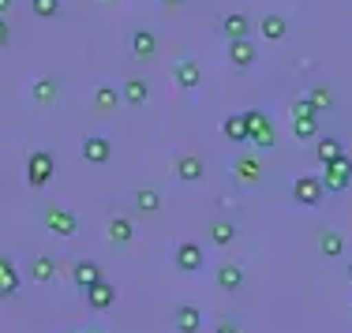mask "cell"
Returning <instances> with one entry per match:
<instances>
[{
    "label": "cell",
    "mask_w": 352,
    "mask_h": 333,
    "mask_svg": "<svg viewBox=\"0 0 352 333\" xmlns=\"http://www.w3.org/2000/svg\"><path fill=\"white\" fill-rule=\"evenodd\" d=\"M15 292H19V273H15L12 259H4V255H0V296L12 299Z\"/></svg>",
    "instance_id": "obj_16"
},
{
    "label": "cell",
    "mask_w": 352,
    "mask_h": 333,
    "mask_svg": "<svg viewBox=\"0 0 352 333\" xmlns=\"http://www.w3.org/2000/svg\"><path fill=\"white\" fill-rule=\"evenodd\" d=\"M45 229L53 232V236H75V229H79V221H75L72 210H64V206H49L45 210Z\"/></svg>",
    "instance_id": "obj_5"
},
{
    "label": "cell",
    "mask_w": 352,
    "mask_h": 333,
    "mask_svg": "<svg viewBox=\"0 0 352 333\" xmlns=\"http://www.w3.org/2000/svg\"><path fill=\"white\" fill-rule=\"evenodd\" d=\"M236 176L248 180V184H258V176H263V165H258L255 157H240V161H236Z\"/></svg>",
    "instance_id": "obj_29"
},
{
    "label": "cell",
    "mask_w": 352,
    "mask_h": 333,
    "mask_svg": "<svg viewBox=\"0 0 352 333\" xmlns=\"http://www.w3.org/2000/svg\"><path fill=\"white\" fill-rule=\"evenodd\" d=\"M341 154H345V150H341V139H318V143H315V157H318L322 165L338 161Z\"/></svg>",
    "instance_id": "obj_27"
},
{
    "label": "cell",
    "mask_w": 352,
    "mask_h": 333,
    "mask_svg": "<svg viewBox=\"0 0 352 333\" xmlns=\"http://www.w3.org/2000/svg\"><path fill=\"white\" fill-rule=\"evenodd\" d=\"M173 322H176V333H199L203 330V311L195 303H180L173 311Z\"/></svg>",
    "instance_id": "obj_8"
},
{
    "label": "cell",
    "mask_w": 352,
    "mask_h": 333,
    "mask_svg": "<svg viewBox=\"0 0 352 333\" xmlns=\"http://www.w3.org/2000/svg\"><path fill=\"white\" fill-rule=\"evenodd\" d=\"M236 236H240V229H236L232 221H214V225H210V244H217V247L236 244Z\"/></svg>",
    "instance_id": "obj_21"
},
{
    "label": "cell",
    "mask_w": 352,
    "mask_h": 333,
    "mask_svg": "<svg viewBox=\"0 0 352 333\" xmlns=\"http://www.w3.org/2000/svg\"><path fill=\"white\" fill-rule=\"evenodd\" d=\"M30 12H34L38 19H53V15L60 12V0H30Z\"/></svg>",
    "instance_id": "obj_30"
},
{
    "label": "cell",
    "mask_w": 352,
    "mask_h": 333,
    "mask_svg": "<svg viewBox=\"0 0 352 333\" xmlns=\"http://www.w3.org/2000/svg\"><path fill=\"white\" fill-rule=\"evenodd\" d=\"M30 97H34V105H53L56 97H60V87H56V79H38L34 82V90H30Z\"/></svg>",
    "instance_id": "obj_19"
},
{
    "label": "cell",
    "mask_w": 352,
    "mask_h": 333,
    "mask_svg": "<svg viewBox=\"0 0 352 333\" xmlns=\"http://www.w3.org/2000/svg\"><path fill=\"white\" fill-rule=\"evenodd\" d=\"M109 240H113V244H131V240H135V225L128 218H113L109 221Z\"/></svg>",
    "instance_id": "obj_25"
},
{
    "label": "cell",
    "mask_w": 352,
    "mask_h": 333,
    "mask_svg": "<svg viewBox=\"0 0 352 333\" xmlns=\"http://www.w3.org/2000/svg\"><path fill=\"white\" fill-rule=\"evenodd\" d=\"M27 273H30V281H34V285H49V281L56 277V259H53V255H34Z\"/></svg>",
    "instance_id": "obj_10"
},
{
    "label": "cell",
    "mask_w": 352,
    "mask_h": 333,
    "mask_svg": "<svg viewBox=\"0 0 352 333\" xmlns=\"http://www.w3.org/2000/svg\"><path fill=\"white\" fill-rule=\"evenodd\" d=\"M72 277H75V285H79V288H90V285H98V281H102V270H98V262L79 259V262L72 266Z\"/></svg>",
    "instance_id": "obj_13"
},
{
    "label": "cell",
    "mask_w": 352,
    "mask_h": 333,
    "mask_svg": "<svg viewBox=\"0 0 352 333\" xmlns=\"http://www.w3.org/2000/svg\"><path fill=\"white\" fill-rule=\"evenodd\" d=\"M248 30H251V23L244 19V15H225V19H221V34L229 38V41L248 38Z\"/></svg>",
    "instance_id": "obj_23"
},
{
    "label": "cell",
    "mask_w": 352,
    "mask_h": 333,
    "mask_svg": "<svg viewBox=\"0 0 352 333\" xmlns=\"http://www.w3.org/2000/svg\"><path fill=\"white\" fill-rule=\"evenodd\" d=\"M214 333H240V326H236V322H217Z\"/></svg>",
    "instance_id": "obj_36"
},
{
    "label": "cell",
    "mask_w": 352,
    "mask_h": 333,
    "mask_svg": "<svg viewBox=\"0 0 352 333\" xmlns=\"http://www.w3.org/2000/svg\"><path fill=\"white\" fill-rule=\"evenodd\" d=\"M349 281H352V262H349Z\"/></svg>",
    "instance_id": "obj_39"
},
{
    "label": "cell",
    "mask_w": 352,
    "mask_h": 333,
    "mask_svg": "<svg viewBox=\"0 0 352 333\" xmlns=\"http://www.w3.org/2000/svg\"><path fill=\"white\" fill-rule=\"evenodd\" d=\"M214 281H217V288H225V292H236V288L244 285V270H240L236 262H221L217 273H214Z\"/></svg>",
    "instance_id": "obj_12"
},
{
    "label": "cell",
    "mask_w": 352,
    "mask_h": 333,
    "mask_svg": "<svg viewBox=\"0 0 352 333\" xmlns=\"http://www.w3.org/2000/svg\"><path fill=\"white\" fill-rule=\"evenodd\" d=\"M102 4H113V0H102Z\"/></svg>",
    "instance_id": "obj_41"
},
{
    "label": "cell",
    "mask_w": 352,
    "mask_h": 333,
    "mask_svg": "<svg viewBox=\"0 0 352 333\" xmlns=\"http://www.w3.org/2000/svg\"><path fill=\"white\" fill-rule=\"evenodd\" d=\"M221 135L229 139V143H236V146L240 143H251V135H248V128H244V116H236V113L221 120Z\"/></svg>",
    "instance_id": "obj_17"
},
{
    "label": "cell",
    "mask_w": 352,
    "mask_h": 333,
    "mask_svg": "<svg viewBox=\"0 0 352 333\" xmlns=\"http://www.w3.org/2000/svg\"><path fill=\"white\" fill-rule=\"evenodd\" d=\"M173 262H176V270H184V273H199L206 266V251L195 244V240H184V244H176Z\"/></svg>",
    "instance_id": "obj_2"
},
{
    "label": "cell",
    "mask_w": 352,
    "mask_h": 333,
    "mask_svg": "<svg viewBox=\"0 0 352 333\" xmlns=\"http://www.w3.org/2000/svg\"><path fill=\"white\" fill-rule=\"evenodd\" d=\"M12 4H15V0H0V15H8V12H12Z\"/></svg>",
    "instance_id": "obj_37"
},
{
    "label": "cell",
    "mask_w": 352,
    "mask_h": 333,
    "mask_svg": "<svg viewBox=\"0 0 352 333\" xmlns=\"http://www.w3.org/2000/svg\"><path fill=\"white\" fill-rule=\"evenodd\" d=\"M154 49H157V38L150 34V30H135V34H131V53H135L139 60L154 56Z\"/></svg>",
    "instance_id": "obj_24"
},
{
    "label": "cell",
    "mask_w": 352,
    "mask_h": 333,
    "mask_svg": "<svg viewBox=\"0 0 352 333\" xmlns=\"http://www.w3.org/2000/svg\"><path fill=\"white\" fill-rule=\"evenodd\" d=\"M87 292V307L90 311H109V307L116 303V285H109V281H98V285H90V288H82Z\"/></svg>",
    "instance_id": "obj_6"
},
{
    "label": "cell",
    "mask_w": 352,
    "mask_h": 333,
    "mask_svg": "<svg viewBox=\"0 0 352 333\" xmlns=\"http://www.w3.org/2000/svg\"><path fill=\"white\" fill-rule=\"evenodd\" d=\"M87 333H102V330H87Z\"/></svg>",
    "instance_id": "obj_40"
},
{
    "label": "cell",
    "mask_w": 352,
    "mask_h": 333,
    "mask_svg": "<svg viewBox=\"0 0 352 333\" xmlns=\"http://www.w3.org/2000/svg\"><path fill=\"white\" fill-rule=\"evenodd\" d=\"M53 172H56V157L49 150H34L27 157V184L30 187H45L53 180Z\"/></svg>",
    "instance_id": "obj_1"
},
{
    "label": "cell",
    "mask_w": 352,
    "mask_h": 333,
    "mask_svg": "<svg viewBox=\"0 0 352 333\" xmlns=\"http://www.w3.org/2000/svg\"><path fill=\"white\" fill-rule=\"evenodd\" d=\"M318 247H322L326 259H341V255H345V236H341V232H333V229H326L322 240H318Z\"/></svg>",
    "instance_id": "obj_22"
},
{
    "label": "cell",
    "mask_w": 352,
    "mask_h": 333,
    "mask_svg": "<svg viewBox=\"0 0 352 333\" xmlns=\"http://www.w3.org/2000/svg\"><path fill=\"white\" fill-rule=\"evenodd\" d=\"M352 184V157L341 154L338 161L326 165V176H322V187L326 191H345Z\"/></svg>",
    "instance_id": "obj_4"
},
{
    "label": "cell",
    "mask_w": 352,
    "mask_h": 333,
    "mask_svg": "<svg viewBox=\"0 0 352 333\" xmlns=\"http://www.w3.org/2000/svg\"><path fill=\"white\" fill-rule=\"evenodd\" d=\"M120 97L131 105V109H139V105H146V97H150V87H146V79H128L120 87Z\"/></svg>",
    "instance_id": "obj_15"
},
{
    "label": "cell",
    "mask_w": 352,
    "mask_h": 333,
    "mask_svg": "<svg viewBox=\"0 0 352 333\" xmlns=\"http://www.w3.org/2000/svg\"><path fill=\"white\" fill-rule=\"evenodd\" d=\"M120 102L124 97H120V90H116L113 82H102V87L94 90V109H102V113H113Z\"/></svg>",
    "instance_id": "obj_18"
},
{
    "label": "cell",
    "mask_w": 352,
    "mask_h": 333,
    "mask_svg": "<svg viewBox=\"0 0 352 333\" xmlns=\"http://www.w3.org/2000/svg\"><path fill=\"white\" fill-rule=\"evenodd\" d=\"M251 143H255L258 150H270L274 143H278V135H274V128H266V131H258V135H251Z\"/></svg>",
    "instance_id": "obj_34"
},
{
    "label": "cell",
    "mask_w": 352,
    "mask_h": 333,
    "mask_svg": "<svg viewBox=\"0 0 352 333\" xmlns=\"http://www.w3.org/2000/svg\"><path fill=\"white\" fill-rule=\"evenodd\" d=\"M162 4H165V8H180L184 0H162Z\"/></svg>",
    "instance_id": "obj_38"
},
{
    "label": "cell",
    "mask_w": 352,
    "mask_h": 333,
    "mask_svg": "<svg viewBox=\"0 0 352 333\" xmlns=\"http://www.w3.org/2000/svg\"><path fill=\"white\" fill-rule=\"evenodd\" d=\"M131 198H135V210L139 214H157V210H162V195H157V191H150V187H139Z\"/></svg>",
    "instance_id": "obj_26"
},
{
    "label": "cell",
    "mask_w": 352,
    "mask_h": 333,
    "mask_svg": "<svg viewBox=\"0 0 352 333\" xmlns=\"http://www.w3.org/2000/svg\"><path fill=\"white\" fill-rule=\"evenodd\" d=\"M173 79L180 82L184 90H195L199 82H203V71H199V64H195V60H180V64L173 68Z\"/></svg>",
    "instance_id": "obj_14"
},
{
    "label": "cell",
    "mask_w": 352,
    "mask_h": 333,
    "mask_svg": "<svg viewBox=\"0 0 352 333\" xmlns=\"http://www.w3.org/2000/svg\"><path fill=\"white\" fill-rule=\"evenodd\" d=\"M8 41H12V27H8V19L0 15V49H4Z\"/></svg>",
    "instance_id": "obj_35"
},
{
    "label": "cell",
    "mask_w": 352,
    "mask_h": 333,
    "mask_svg": "<svg viewBox=\"0 0 352 333\" xmlns=\"http://www.w3.org/2000/svg\"><path fill=\"white\" fill-rule=\"evenodd\" d=\"M292 135L296 139H315L318 135V116H311V120H292Z\"/></svg>",
    "instance_id": "obj_31"
},
{
    "label": "cell",
    "mask_w": 352,
    "mask_h": 333,
    "mask_svg": "<svg viewBox=\"0 0 352 333\" xmlns=\"http://www.w3.org/2000/svg\"><path fill=\"white\" fill-rule=\"evenodd\" d=\"M307 102H311L315 109L322 113V109H330V105H333V94H330L326 87H311V94H307Z\"/></svg>",
    "instance_id": "obj_32"
},
{
    "label": "cell",
    "mask_w": 352,
    "mask_h": 333,
    "mask_svg": "<svg viewBox=\"0 0 352 333\" xmlns=\"http://www.w3.org/2000/svg\"><path fill=\"white\" fill-rule=\"evenodd\" d=\"M82 157H87V165H105L113 157V143L105 135H87L82 139Z\"/></svg>",
    "instance_id": "obj_7"
},
{
    "label": "cell",
    "mask_w": 352,
    "mask_h": 333,
    "mask_svg": "<svg viewBox=\"0 0 352 333\" xmlns=\"http://www.w3.org/2000/svg\"><path fill=\"white\" fill-rule=\"evenodd\" d=\"M229 60H232V68H251V64L258 60V49L251 45L248 38H240V41H229Z\"/></svg>",
    "instance_id": "obj_11"
},
{
    "label": "cell",
    "mask_w": 352,
    "mask_h": 333,
    "mask_svg": "<svg viewBox=\"0 0 352 333\" xmlns=\"http://www.w3.org/2000/svg\"><path fill=\"white\" fill-rule=\"evenodd\" d=\"M292 198H296L300 206H318L326 198L322 176H296V184H292Z\"/></svg>",
    "instance_id": "obj_3"
},
{
    "label": "cell",
    "mask_w": 352,
    "mask_h": 333,
    "mask_svg": "<svg viewBox=\"0 0 352 333\" xmlns=\"http://www.w3.org/2000/svg\"><path fill=\"white\" fill-rule=\"evenodd\" d=\"M240 116H244V128H248V135H258V131L274 128V124H270V116H266L263 109H244Z\"/></svg>",
    "instance_id": "obj_28"
},
{
    "label": "cell",
    "mask_w": 352,
    "mask_h": 333,
    "mask_svg": "<svg viewBox=\"0 0 352 333\" xmlns=\"http://www.w3.org/2000/svg\"><path fill=\"white\" fill-rule=\"evenodd\" d=\"M258 34H263L266 41H281L285 34H289V19H281V15H266V19L258 23Z\"/></svg>",
    "instance_id": "obj_20"
},
{
    "label": "cell",
    "mask_w": 352,
    "mask_h": 333,
    "mask_svg": "<svg viewBox=\"0 0 352 333\" xmlns=\"http://www.w3.org/2000/svg\"><path fill=\"white\" fill-rule=\"evenodd\" d=\"M203 172H206L203 157H195V154L176 157V180H184V184H199V180H203Z\"/></svg>",
    "instance_id": "obj_9"
},
{
    "label": "cell",
    "mask_w": 352,
    "mask_h": 333,
    "mask_svg": "<svg viewBox=\"0 0 352 333\" xmlns=\"http://www.w3.org/2000/svg\"><path fill=\"white\" fill-rule=\"evenodd\" d=\"M311 116H318V109L307 102V97H300V102L292 105V120H311Z\"/></svg>",
    "instance_id": "obj_33"
}]
</instances>
